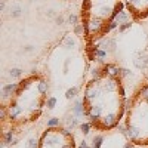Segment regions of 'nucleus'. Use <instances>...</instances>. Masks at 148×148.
<instances>
[{
    "instance_id": "obj_1",
    "label": "nucleus",
    "mask_w": 148,
    "mask_h": 148,
    "mask_svg": "<svg viewBox=\"0 0 148 148\" xmlns=\"http://www.w3.org/2000/svg\"><path fill=\"white\" fill-rule=\"evenodd\" d=\"M83 105L86 119L96 130H111L120 125L125 116L126 95L121 77L102 73L92 77L84 86Z\"/></svg>"
},
{
    "instance_id": "obj_2",
    "label": "nucleus",
    "mask_w": 148,
    "mask_h": 148,
    "mask_svg": "<svg viewBox=\"0 0 148 148\" xmlns=\"http://www.w3.org/2000/svg\"><path fill=\"white\" fill-rule=\"evenodd\" d=\"M47 89V83L39 76H31L22 80L15 96L6 107L8 119L18 125L37 120V117L42 114L43 107H46Z\"/></svg>"
},
{
    "instance_id": "obj_3",
    "label": "nucleus",
    "mask_w": 148,
    "mask_h": 148,
    "mask_svg": "<svg viewBox=\"0 0 148 148\" xmlns=\"http://www.w3.org/2000/svg\"><path fill=\"white\" fill-rule=\"evenodd\" d=\"M126 136L138 147H148V84L133 95L126 111Z\"/></svg>"
},
{
    "instance_id": "obj_4",
    "label": "nucleus",
    "mask_w": 148,
    "mask_h": 148,
    "mask_svg": "<svg viewBox=\"0 0 148 148\" xmlns=\"http://www.w3.org/2000/svg\"><path fill=\"white\" fill-rule=\"evenodd\" d=\"M39 148H77L68 129L47 127L39 138Z\"/></svg>"
},
{
    "instance_id": "obj_5",
    "label": "nucleus",
    "mask_w": 148,
    "mask_h": 148,
    "mask_svg": "<svg viewBox=\"0 0 148 148\" xmlns=\"http://www.w3.org/2000/svg\"><path fill=\"white\" fill-rule=\"evenodd\" d=\"M18 86L19 83H6L2 86V96H3V99H8V98H14L16 90H18Z\"/></svg>"
},
{
    "instance_id": "obj_6",
    "label": "nucleus",
    "mask_w": 148,
    "mask_h": 148,
    "mask_svg": "<svg viewBox=\"0 0 148 148\" xmlns=\"http://www.w3.org/2000/svg\"><path fill=\"white\" fill-rule=\"evenodd\" d=\"M71 113L76 117H79V119L86 117V110H84V105H83V99L77 98L76 102H74V105H73V108H71Z\"/></svg>"
},
{
    "instance_id": "obj_7",
    "label": "nucleus",
    "mask_w": 148,
    "mask_h": 148,
    "mask_svg": "<svg viewBox=\"0 0 148 148\" xmlns=\"http://www.w3.org/2000/svg\"><path fill=\"white\" fill-rule=\"evenodd\" d=\"M102 18H99V16H92L90 18V21L88 22V28H89V31L90 33H98L101 28H102Z\"/></svg>"
},
{
    "instance_id": "obj_8",
    "label": "nucleus",
    "mask_w": 148,
    "mask_h": 148,
    "mask_svg": "<svg viewBox=\"0 0 148 148\" xmlns=\"http://www.w3.org/2000/svg\"><path fill=\"white\" fill-rule=\"evenodd\" d=\"M99 49H102V51L105 52H111L116 49V40L114 39H110V37H107V39H102V42L99 43V46H98Z\"/></svg>"
},
{
    "instance_id": "obj_9",
    "label": "nucleus",
    "mask_w": 148,
    "mask_h": 148,
    "mask_svg": "<svg viewBox=\"0 0 148 148\" xmlns=\"http://www.w3.org/2000/svg\"><path fill=\"white\" fill-rule=\"evenodd\" d=\"M113 9L114 8H111V6H107V5H104V6H99L96 9V12H98V15L96 16H99V18H111V15H113Z\"/></svg>"
},
{
    "instance_id": "obj_10",
    "label": "nucleus",
    "mask_w": 148,
    "mask_h": 148,
    "mask_svg": "<svg viewBox=\"0 0 148 148\" xmlns=\"http://www.w3.org/2000/svg\"><path fill=\"white\" fill-rule=\"evenodd\" d=\"M129 19H130V16H129V12L127 10H121L120 14L116 16V19H113V21H116L119 25L120 24H125V22H129Z\"/></svg>"
},
{
    "instance_id": "obj_11",
    "label": "nucleus",
    "mask_w": 148,
    "mask_h": 148,
    "mask_svg": "<svg viewBox=\"0 0 148 148\" xmlns=\"http://www.w3.org/2000/svg\"><path fill=\"white\" fill-rule=\"evenodd\" d=\"M21 15H22V8H21V5L15 3L10 8V18H19Z\"/></svg>"
},
{
    "instance_id": "obj_12",
    "label": "nucleus",
    "mask_w": 148,
    "mask_h": 148,
    "mask_svg": "<svg viewBox=\"0 0 148 148\" xmlns=\"http://www.w3.org/2000/svg\"><path fill=\"white\" fill-rule=\"evenodd\" d=\"M65 123H67V126L71 127V129H74L76 126H80V125H79V117H76L73 113H71V116L65 120Z\"/></svg>"
},
{
    "instance_id": "obj_13",
    "label": "nucleus",
    "mask_w": 148,
    "mask_h": 148,
    "mask_svg": "<svg viewBox=\"0 0 148 148\" xmlns=\"http://www.w3.org/2000/svg\"><path fill=\"white\" fill-rule=\"evenodd\" d=\"M104 142V136L102 135H96V136H93V141H92V148H101Z\"/></svg>"
},
{
    "instance_id": "obj_14",
    "label": "nucleus",
    "mask_w": 148,
    "mask_h": 148,
    "mask_svg": "<svg viewBox=\"0 0 148 148\" xmlns=\"http://www.w3.org/2000/svg\"><path fill=\"white\" fill-rule=\"evenodd\" d=\"M93 129V126L90 125V121H86V123H82L80 125V130L83 135H89V132Z\"/></svg>"
},
{
    "instance_id": "obj_15",
    "label": "nucleus",
    "mask_w": 148,
    "mask_h": 148,
    "mask_svg": "<svg viewBox=\"0 0 148 148\" xmlns=\"http://www.w3.org/2000/svg\"><path fill=\"white\" fill-rule=\"evenodd\" d=\"M77 93H79V88H70L67 92H65V96H67V99H74V98L77 96Z\"/></svg>"
},
{
    "instance_id": "obj_16",
    "label": "nucleus",
    "mask_w": 148,
    "mask_h": 148,
    "mask_svg": "<svg viewBox=\"0 0 148 148\" xmlns=\"http://www.w3.org/2000/svg\"><path fill=\"white\" fill-rule=\"evenodd\" d=\"M25 148H39V139L37 138H30L25 142Z\"/></svg>"
},
{
    "instance_id": "obj_17",
    "label": "nucleus",
    "mask_w": 148,
    "mask_h": 148,
    "mask_svg": "<svg viewBox=\"0 0 148 148\" xmlns=\"http://www.w3.org/2000/svg\"><path fill=\"white\" fill-rule=\"evenodd\" d=\"M56 98L55 96H47V99H46V107L49 108V110H53L55 108V105H56Z\"/></svg>"
},
{
    "instance_id": "obj_18",
    "label": "nucleus",
    "mask_w": 148,
    "mask_h": 148,
    "mask_svg": "<svg viewBox=\"0 0 148 148\" xmlns=\"http://www.w3.org/2000/svg\"><path fill=\"white\" fill-rule=\"evenodd\" d=\"M9 74H10L12 79H19V77L22 76V70H21V68H12V70L9 71Z\"/></svg>"
},
{
    "instance_id": "obj_19",
    "label": "nucleus",
    "mask_w": 148,
    "mask_h": 148,
    "mask_svg": "<svg viewBox=\"0 0 148 148\" xmlns=\"http://www.w3.org/2000/svg\"><path fill=\"white\" fill-rule=\"evenodd\" d=\"M58 126H59V119L52 117L47 120V127H58Z\"/></svg>"
},
{
    "instance_id": "obj_20",
    "label": "nucleus",
    "mask_w": 148,
    "mask_h": 148,
    "mask_svg": "<svg viewBox=\"0 0 148 148\" xmlns=\"http://www.w3.org/2000/svg\"><path fill=\"white\" fill-rule=\"evenodd\" d=\"M132 27V24H130V21L129 22H125V24H120V25L117 27V30H119V33H125L126 30H129Z\"/></svg>"
},
{
    "instance_id": "obj_21",
    "label": "nucleus",
    "mask_w": 148,
    "mask_h": 148,
    "mask_svg": "<svg viewBox=\"0 0 148 148\" xmlns=\"http://www.w3.org/2000/svg\"><path fill=\"white\" fill-rule=\"evenodd\" d=\"M74 45H76V43H74V39H73L71 36H67L65 37V47L67 49H71V47H74Z\"/></svg>"
},
{
    "instance_id": "obj_22",
    "label": "nucleus",
    "mask_w": 148,
    "mask_h": 148,
    "mask_svg": "<svg viewBox=\"0 0 148 148\" xmlns=\"http://www.w3.org/2000/svg\"><path fill=\"white\" fill-rule=\"evenodd\" d=\"M68 22L71 24V25H77V24H79V18H77V15L71 14V15L68 16Z\"/></svg>"
},
{
    "instance_id": "obj_23",
    "label": "nucleus",
    "mask_w": 148,
    "mask_h": 148,
    "mask_svg": "<svg viewBox=\"0 0 148 148\" xmlns=\"http://www.w3.org/2000/svg\"><path fill=\"white\" fill-rule=\"evenodd\" d=\"M83 31H84V27H83V24H77V25H74V33H76L77 36L83 34Z\"/></svg>"
},
{
    "instance_id": "obj_24",
    "label": "nucleus",
    "mask_w": 148,
    "mask_h": 148,
    "mask_svg": "<svg viewBox=\"0 0 148 148\" xmlns=\"http://www.w3.org/2000/svg\"><path fill=\"white\" fill-rule=\"evenodd\" d=\"M55 22H56V25H64V22H65V18L62 15H58L55 18Z\"/></svg>"
},
{
    "instance_id": "obj_25",
    "label": "nucleus",
    "mask_w": 148,
    "mask_h": 148,
    "mask_svg": "<svg viewBox=\"0 0 148 148\" xmlns=\"http://www.w3.org/2000/svg\"><path fill=\"white\" fill-rule=\"evenodd\" d=\"M34 49V46H31V45H27L25 47H24V52H31Z\"/></svg>"
},
{
    "instance_id": "obj_26",
    "label": "nucleus",
    "mask_w": 148,
    "mask_h": 148,
    "mask_svg": "<svg viewBox=\"0 0 148 148\" xmlns=\"http://www.w3.org/2000/svg\"><path fill=\"white\" fill-rule=\"evenodd\" d=\"M46 15H47V16H55V10H53V9H49V10L46 12Z\"/></svg>"
},
{
    "instance_id": "obj_27",
    "label": "nucleus",
    "mask_w": 148,
    "mask_h": 148,
    "mask_svg": "<svg viewBox=\"0 0 148 148\" xmlns=\"http://www.w3.org/2000/svg\"><path fill=\"white\" fill-rule=\"evenodd\" d=\"M8 148H12V147H8Z\"/></svg>"
}]
</instances>
